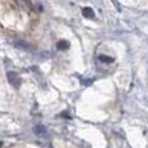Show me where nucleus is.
Here are the masks:
<instances>
[{
  "label": "nucleus",
  "instance_id": "1",
  "mask_svg": "<svg viewBox=\"0 0 148 148\" xmlns=\"http://www.w3.org/2000/svg\"><path fill=\"white\" fill-rule=\"evenodd\" d=\"M7 77H8V81H9V84L12 85V86L19 88V85H21V79H19V76L17 75L16 72L9 71V72L7 73Z\"/></svg>",
  "mask_w": 148,
  "mask_h": 148
},
{
  "label": "nucleus",
  "instance_id": "2",
  "mask_svg": "<svg viewBox=\"0 0 148 148\" xmlns=\"http://www.w3.org/2000/svg\"><path fill=\"white\" fill-rule=\"evenodd\" d=\"M82 16L85 17V18H94V10L92 9V8H89V7H86V8H84L82 9Z\"/></svg>",
  "mask_w": 148,
  "mask_h": 148
},
{
  "label": "nucleus",
  "instance_id": "3",
  "mask_svg": "<svg viewBox=\"0 0 148 148\" xmlns=\"http://www.w3.org/2000/svg\"><path fill=\"white\" fill-rule=\"evenodd\" d=\"M57 48H58L59 50H67L68 48H70V42L67 40H59L57 42Z\"/></svg>",
  "mask_w": 148,
  "mask_h": 148
},
{
  "label": "nucleus",
  "instance_id": "4",
  "mask_svg": "<svg viewBox=\"0 0 148 148\" xmlns=\"http://www.w3.org/2000/svg\"><path fill=\"white\" fill-rule=\"evenodd\" d=\"M98 58H99V61L103 62V63H112V62H113V58H112V57L104 56V54H101Z\"/></svg>",
  "mask_w": 148,
  "mask_h": 148
},
{
  "label": "nucleus",
  "instance_id": "5",
  "mask_svg": "<svg viewBox=\"0 0 148 148\" xmlns=\"http://www.w3.org/2000/svg\"><path fill=\"white\" fill-rule=\"evenodd\" d=\"M35 133L36 134H45L47 129H45V126H42V125H38V126H35Z\"/></svg>",
  "mask_w": 148,
  "mask_h": 148
},
{
  "label": "nucleus",
  "instance_id": "6",
  "mask_svg": "<svg viewBox=\"0 0 148 148\" xmlns=\"http://www.w3.org/2000/svg\"><path fill=\"white\" fill-rule=\"evenodd\" d=\"M62 116H63V117H68V119H70V115H68L67 112H63V113H62Z\"/></svg>",
  "mask_w": 148,
  "mask_h": 148
},
{
  "label": "nucleus",
  "instance_id": "7",
  "mask_svg": "<svg viewBox=\"0 0 148 148\" xmlns=\"http://www.w3.org/2000/svg\"><path fill=\"white\" fill-rule=\"evenodd\" d=\"M1 146H3V143H1V142H0V148H1Z\"/></svg>",
  "mask_w": 148,
  "mask_h": 148
}]
</instances>
